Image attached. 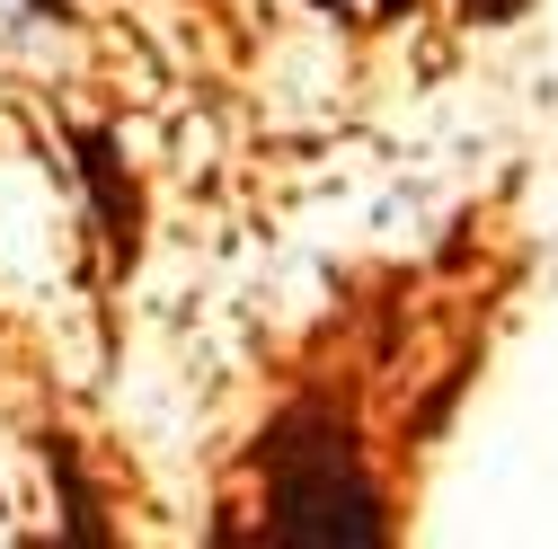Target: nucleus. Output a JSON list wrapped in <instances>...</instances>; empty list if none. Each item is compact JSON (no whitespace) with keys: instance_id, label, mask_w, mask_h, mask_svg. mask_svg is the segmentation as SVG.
<instances>
[{"instance_id":"nucleus-4","label":"nucleus","mask_w":558,"mask_h":549,"mask_svg":"<svg viewBox=\"0 0 558 549\" xmlns=\"http://www.w3.org/2000/svg\"><path fill=\"white\" fill-rule=\"evenodd\" d=\"M523 0H461V19H478V27H497V19H514Z\"/></svg>"},{"instance_id":"nucleus-2","label":"nucleus","mask_w":558,"mask_h":549,"mask_svg":"<svg viewBox=\"0 0 558 549\" xmlns=\"http://www.w3.org/2000/svg\"><path fill=\"white\" fill-rule=\"evenodd\" d=\"M81 178H89V195H98L107 240L133 257V222H143V204H133V178L116 169V143H107V133H81Z\"/></svg>"},{"instance_id":"nucleus-1","label":"nucleus","mask_w":558,"mask_h":549,"mask_svg":"<svg viewBox=\"0 0 558 549\" xmlns=\"http://www.w3.org/2000/svg\"><path fill=\"white\" fill-rule=\"evenodd\" d=\"M266 469H275V497H266L275 540H311V549H373L381 540V497L355 461V435L328 407H302V417L275 426Z\"/></svg>"},{"instance_id":"nucleus-3","label":"nucleus","mask_w":558,"mask_h":549,"mask_svg":"<svg viewBox=\"0 0 558 549\" xmlns=\"http://www.w3.org/2000/svg\"><path fill=\"white\" fill-rule=\"evenodd\" d=\"M45 461H53V478H62V505H72V540H89V549H98V540H107V523H98V497H89V478H81L72 443L53 435V443H45Z\"/></svg>"}]
</instances>
